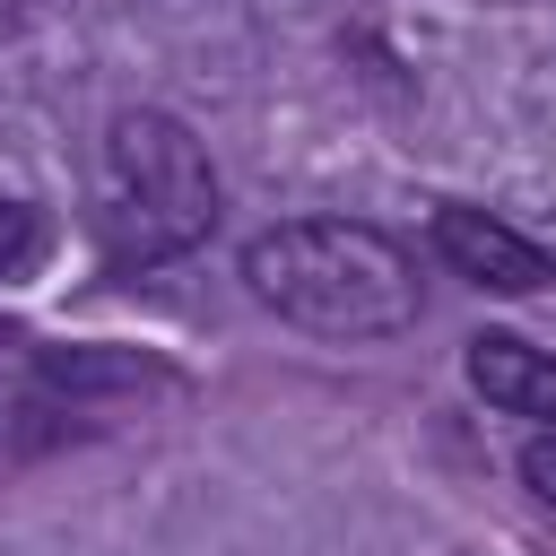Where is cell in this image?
Returning a JSON list of instances; mask_svg holds the SVG:
<instances>
[{
	"mask_svg": "<svg viewBox=\"0 0 556 556\" xmlns=\"http://www.w3.org/2000/svg\"><path fill=\"white\" fill-rule=\"evenodd\" d=\"M243 287L313 339H400L417 321V261L365 217H287L243 243Z\"/></svg>",
	"mask_w": 556,
	"mask_h": 556,
	"instance_id": "6da1fadb",
	"label": "cell"
},
{
	"mask_svg": "<svg viewBox=\"0 0 556 556\" xmlns=\"http://www.w3.org/2000/svg\"><path fill=\"white\" fill-rule=\"evenodd\" d=\"M217 226V165L191 139V122L130 104L104 130V261L113 269H156L208 243Z\"/></svg>",
	"mask_w": 556,
	"mask_h": 556,
	"instance_id": "7a4b0ae2",
	"label": "cell"
},
{
	"mask_svg": "<svg viewBox=\"0 0 556 556\" xmlns=\"http://www.w3.org/2000/svg\"><path fill=\"white\" fill-rule=\"evenodd\" d=\"M434 252H443L452 278H469L486 295H539V287H556V252L547 243H530L521 226H504L486 208H460V200L434 208Z\"/></svg>",
	"mask_w": 556,
	"mask_h": 556,
	"instance_id": "3957f363",
	"label": "cell"
},
{
	"mask_svg": "<svg viewBox=\"0 0 556 556\" xmlns=\"http://www.w3.org/2000/svg\"><path fill=\"white\" fill-rule=\"evenodd\" d=\"M469 382H478L486 408L530 417V426L556 434V356H547V348H530V339H513V330H478V339H469Z\"/></svg>",
	"mask_w": 556,
	"mask_h": 556,
	"instance_id": "277c9868",
	"label": "cell"
},
{
	"mask_svg": "<svg viewBox=\"0 0 556 556\" xmlns=\"http://www.w3.org/2000/svg\"><path fill=\"white\" fill-rule=\"evenodd\" d=\"M43 382L52 391H139V382H165V365L139 348H43Z\"/></svg>",
	"mask_w": 556,
	"mask_h": 556,
	"instance_id": "5b68a950",
	"label": "cell"
},
{
	"mask_svg": "<svg viewBox=\"0 0 556 556\" xmlns=\"http://www.w3.org/2000/svg\"><path fill=\"white\" fill-rule=\"evenodd\" d=\"M35 252H43V217H35L26 200H9V191H0V278H17Z\"/></svg>",
	"mask_w": 556,
	"mask_h": 556,
	"instance_id": "8992f818",
	"label": "cell"
},
{
	"mask_svg": "<svg viewBox=\"0 0 556 556\" xmlns=\"http://www.w3.org/2000/svg\"><path fill=\"white\" fill-rule=\"evenodd\" d=\"M521 478H530V495H547V504H556V434H539V443L521 452Z\"/></svg>",
	"mask_w": 556,
	"mask_h": 556,
	"instance_id": "52a82bcc",
	"label": "cell"
},
{
	"mask_svg": "<svg viewBox=\"0 0 556 556\" xmlns=\"http://www.w3.org/2000/svg\"><path fill=\"white\" fill-rule=\"evenodd\" d=\"M9 35H17V0H0V43H9Z\"/></svg>",
	"mask_w": 556,
	"mask_h": 556,
	"instance_id": "ba28073f",
	"label": "cell"
}]
</instances>
